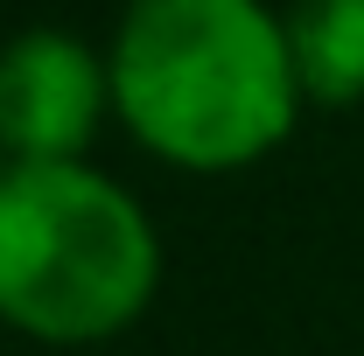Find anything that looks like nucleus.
I'll return each mask as SVG.
<instances>
[{
    "label": "nucleus",
    "instance_id": "3",
    "mask_svg": "<svg viewBox=\"0 0 364 356\" xmlns=\"http://www.w3.org/2000/svg\"><path fill=\"white\" fill-rule=\"evenodd\" d=\"M112 105V63L77 35L28 28L0 49V147L7 161H85Z\"/></svg>",
    "mask_w": 364,
    "mask_h": 356
},
{
    "label": "nucleus",
    "instance_id": "2",
    "mask_svg": "<svg viewBox=\"0 0 364 356\" xmlns=\"http://www.w3.org/2000/svg\"><path fill=\"white\" fill-rule=\"evenodd\" d=\"M161 245L119 182L85 161L0 168V321L36 343H105L154 301Z\"/></svg>",
    "mask_w": 364,
    "mask_h": 356
},
{
    "label": "nucleus",
    "instance_id": "4",
    "mask_svg": "<svg viewBox=\"0 0 364 356\" xmlns=\"http://www.w3.org/2000/svg\"><path fill=\"white\" fill-rule=\"evenodd\" d=\"M280 21L309 98L322 105L364 98V0H294Z\"/></svg>",
    "mask_w": 364,
    "mask_h": 356
},
{
    "label": "nucleus",
    "instance_id": "5",
    "mask_svg": "<svg viewBox=\"0 0 364 356\" xmlns=\"http://www.w3.org/2000/svg\"><path fill=\"white\" fill-rule=\"evenodd\" d=\"M0 168H7V147H0Z\"/></svg>",
    "mask_w": 364,
    "mask_h": 356
},
{
    "label": "nucleus",
    "instance_id": "1",
    "mask_svg": "<svg viewBox=\"0 0 364 356\" xmlns=\"http://www.w3.org/2000/svg\"><path fill=\"white\" fill-rule=\"evenodd\" d=\"M105 63L134 140L196 175L273 154L309 98L267 0H134Z\"/></svg>",
    "mask_w": 364,
    "mask_h": 356
}]
</instances>
